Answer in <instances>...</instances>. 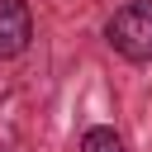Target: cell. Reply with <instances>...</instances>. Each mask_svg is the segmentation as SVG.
<instances>
[{"mask_svg": "<svg viewBox=\"0 0 152 152\" xmlns=\"http://www.w3.org/2000/svg\"><path fill=\"white\" fill-rule=\"evenodd\" d=\"M81 152H124V142H119L114 128H90L81 138Z\"/></svg>", "mask_w": 152, "mask_h": 152, "instance_id": "3957f363", "label": "cell"}, {"mask_svg": "<svg viewBox=\"0 0 152 152\" xmlns=\"http://www.w3.org/2000/svg\"><path fill=\"white\" fill-rule=\"evenodd\" d=\"M109 43L128 62H152V0H128L109 19Z\"/></svg>", "mask_w": 152, "mask_h": 152, "instance_id": "6da1fadb", "label": "cell"}, {"mask_svg": "<svg viewBox=\"0 0 152 152\" xmlns=\"http://www.w3.org/2000/svg\"><path fill=\"white\" fill-rule=\"evenodd\" d=\"M33 38V19L24 0H0V57H19Z\"/></svg>", "mask_w": 152, "mask_h": 152, "instance_id": "7a4b0ae2", "label": "cell"}]
</instances>
